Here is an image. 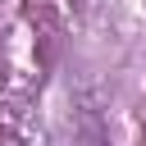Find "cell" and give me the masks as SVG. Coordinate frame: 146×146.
Instances as JSON below:
<instances>
[{"label":"cell","mask_w":146,"mask_h":146,"mask_svg":"<svg viewBox=\"0 0 146 146\" xmlns=\"http://www.w3.org/2000/svg\"><path fill=\"white\" fill-rule=\"evenodd\" d=\"M78 146H110V132H105V123H100V114L96 110H87L82 114V123H78V137H73Z\"/></svg>","instance_id":"1"}]
</instances>
